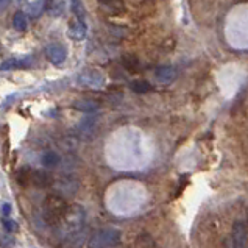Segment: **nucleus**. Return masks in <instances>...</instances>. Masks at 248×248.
<instances>
[{
    "label": "nucleus",
    "instance_id": "nucleus-1",
    "mask_svg": "<svg viewBox=\"0 0 248 248\" xmlns=\"http://www.w3.org/2000/svg\"><path fill=\"white\" fill-rule=\"evenodd\" d=\"M70 206L62 195H48L42 204V218L48 225H61L64 222Z\"/></svg>",
    "mask_w": 248,
    "mask_h": 248
},
{
    "label": "nucleus",
    "instance_id": "nucleus-2",
    "mask_svg": "<svg viewBox=\"0 0 248 248\" xmlns=\"http://www.w3.org/2000/svg\"><path fill=\"white\" fill-rule=\"evenodd\" d=\"M16 180L22 187H28V186H33V187H48L53 184V178L50 173L44 172V170H33V169H22L19 170L17 175H16Z\"/></svg>",
    "mask_w": 248,
    "mask_h": 248
},
{
    "label": "nucleus",
    "instance_id": "nucleus-3",
    "mask_svg": "<svg viewBox=\"0 0 248 248\" xmlns=\"http://www.w3.org/2000/svg\"><path fill=\"white\" fill-rule=\"evenodd\" d=\"M120 231L116 228H102L92 232L88 248H112L119 244Z\"/></svg>",
    "mask_w": 248,
    "mask_h": 248
},
{
    "label": "nucleus",
    "instance_id": "nucleus-4",
    "mask_svg": "<svg viewBox=\"0 0 248 248\" xmlns=\"http://www.w3.org/2000/svg\"><path fill=\"white\" fill-rule=\"evenodd\" d=\"M231 242L234 248H247L248 242V228L245 222H236L231 230Z\"/></svg>",
    "mask_w": 248,
    "mask_h": 248
},
{
    "label": "nucleus",
    "instance_id": "nucleus-5",
    "mask_svg": "<svg viewBox=\"0 0 248 248\" xmlns=\"http://www.w3.org/2000/svg\"><path fill=\"white\" fill-rule=\"evenodd\" d=\"M47 58L50 60L53 64H61V62L67 58V52L61 44H52L47 47Z\"/></svg>",
    "mask_w": 248,
    "mask_h": 248
},
{
    "label": "nucleus",
    "instance_id": "nucleus-6",
    "mask_svg": "<svg viewBox=\"0 0 248 248\" xmlns=\"http://www.w3.org/2000/svg\"><path fill=\"white\" fill-rule=\"evenodd\" d=\"M155 77H156V81L161 83V84H170L176 77V72L173 67L170 66H162L159 69H156V72H155Z\"/></svg>",
    "mask_w": 248,
    "mask_h": 248
},
{
    "label": "nucleus",
    "instance_id": "nucleus-7",
    "mask_svg": "<svg viewBox=\"0 0 248 248\" xmlns=\"http://www.w3.org/2000/svg\"><path fill=\"white\" fill-rule=\"evenodd\" d=\"M86 242V234H84V231H78L75 232V234H70L64 239V242H62V248H81Z\"/></svg>",
    "mask_w": 248,
    "mask_h": 248
},
{
    "label": "nucleus",
    "instance_id": "nucleus-8",
    "mask_svg": "<svg viewBox=\"0 0 248 248\" xmlns=\"http://www.w3.org/2000/svg\"><path fill=\"white\" fill-rule=\"evenodd\" d=\"M56 189H58L62 195H72L78 190V183L74 181L72 178L61 180V181L56 183Z\"/></svg>",
    "mask_w": 248,
    "mask_h": 248
},
{
    "label": "nucleus",
    "instance_id": "nucleus-9",
    "mask_svg": "<svg viewBox=\"0 0 248 248\" xmlns=\"http://www.w3.org/2000/svg\"><path fill=\"white\" fill-rule=\"evenodd\" d=\"M41 161H42V164H44L46 167H56L60 164L61 158H60L58 153H55L53 150H48V152H46L44 155H42Z\"/></svg>",
    "mask_w": 248,
    "mask_h": 248
},
{
    "label": "nucleus",
    "instance_id": "nucleus-10",
    "mask_svg": "<svg viewBox=\"0 0 248 248\" xmlns=\"http://www.w3.org/2000/svg\"><path fill=\"white\" fill-rule=\"evenodd\" d=\"M69 34H70V38H74V39H83L84 34H86V25L83 24V20L70 25Z\"/></svg>",
    "mask_w": 248,
    "mask_h": 248
},
{
    "label": "nucleus",
    "instance_id": "nucleus-11",
    "mask_svg": "<svg viewBox=\"0 0 248 248\" xmlns=\"http://www.w3.org/2000/svg\"><path fill=\"white\" fill-rule=\"evenodd\" d=\"M28 66H30V61L28 60L13 58V60H6L2 64V69L3 70H6V69H22V67H28Z\"/></svg>",
    "mask_w": 248,
    "mask_h": 248
},
{
    "label": "nucleus",
    "instance_id": "nucleus-12",
    "mask_svg": "<svg viewBox=\"0 0 248 248\" xmlns=\"http://www.w3.org/2000/svg\"><path fill=\"white\" fill-rule=\"evenodd\" d=\"M13 27L16 28L19 31H24L27 28V16H25V11H17L16 14L13 16Z\"/></svg>",
    "mask_w": 248,
    "mask_h": 248
},
{
    "label": "nucleus",
    "instance_id": "nucleus-13",
    "mask_svg": "<svg viewBox=\"0 0 248 248\" xmlns=\"http://www.w3.org/2000/svg\"><path fill=\"white\" fill-rule=\"evenodd\" d=\"M131 89H133L134 92H138V94H145V92L152 91L150 84H148L147 81H144V80H136V81H133V83H131Z\"/></svg>",
    "mask_w": 248,
    "mask_h": 248
},
{
    "label": "nucleus",
    "instance_id": "nucleus-14",
    "mask_svg": "<svg viewBox=\"0 0 248 248\" xmlns=\"http://www.w3.org/2000/svg\"><path fill=\"white\" fill-rule=\"evenodd\" d=\"M74 106L77 109H80V111H94L95 108H97V103H94V102H89V100H78V102H75L74 103Z\"/></svg>",
    "mask_w": 248,
    "mask_h": 248
},
{
    "label": "nucleus",
    "instance_id": "nucleus-15",
    "mask_svg": "<svg viewBox=\"0 0 248 248\" xmlns=\"http://www.w3.org/2000/svg\"><path fill=\"white\" fill-rule=\"evenodd\" d=\"M124 64L126 69L131 70V72H136L139 69V61L136 56H124Z\"/></svg>",
    "mask_w": 248,
    "mask_h": 248
},
{
    "label": "nucleus",
    "instance_id": "nucleus-16",
    "mask_svg": "<svg viewBox=\"0 0 248 248\" xmlns=\"http://www.w3.org/2000/svg\"><path fill=\"white\" fill-rule=\"evenodd\" d=\"M44 2H31V3H27V8H31L30 14L34 17V16H38V14L42 11V8H44Z\"/></svg>",
    "mask_w": 248,
    "mask_h": 248
},
{
    "label": "nucleus",
    "instance_id": "nucleus-17",
    "mask_svg": "<svg viewBox=\"0 0 248 248\" xmlns=\"http://www.w3.org/2000/svg\"><path fill=\"white\" fill-rule=\"evenodd\" d=\"M3 226H5L6 231L11 232V234H14V232L19 231V225L14 222V220H11V218H5V220H3Z\"/></svg>",
    "mask_w": 248,
    "mask_h": 248
},
{
    "label": "nucleus",
    "instance_id": "nucleus-18",
    "mask_svg": "<svg viewBox=\"0 0 248 248\" xmlns=\"http://www.w3.org/2000/svg\"><path fill=\"white\" fill-rule=\"evenodd\" d=\"M2 209H3V216H8L10 212H11V204L3 203V204H2Z\"/></svg>",
    "mask_w": 248,
    "mask_h": 248
}]
</instances>
